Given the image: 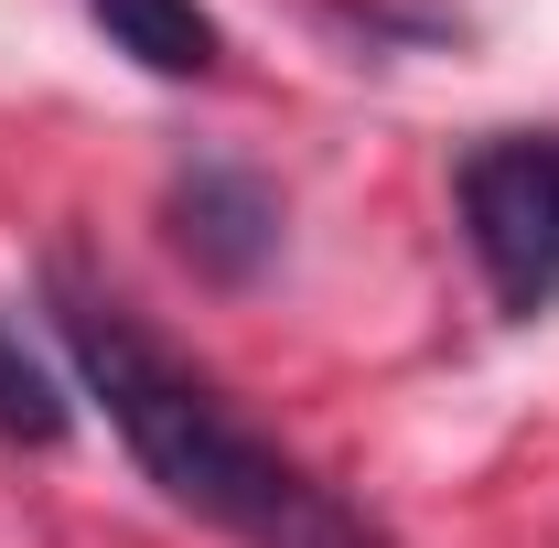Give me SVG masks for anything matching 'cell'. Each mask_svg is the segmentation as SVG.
<instances>
[{
  "mask_svg": "<svg viewBox=\"0 0 559 548\" xmlns=\"http://www.w3.org/2000/svg\"><path fill=\"white\" fill-rule=\"evenodd\" d=\"M162 215H173V248H183L194 270H215V279H248L280 248V194L259 172H226V162H194Z\"/></svg>",
  "mask_w": 559,
  "mask_h": 548,
  "instance_id": "3957f363",
  "label": "cell"
},
{
  "mask_svg": "<svg viewBox=\"0 0 559 548\" xmlns=\"http://www.w3.org/2000/svg\"><path fill=\"white\" fill-rule=\"evenodd\" d=\"M97 11V33L130 55V65H151V75H215V11L205 0H86Z\"/></svg>",
  "mask_w": 559,
  "mask_h": 548,
  "instance_id": "277c9868",
  "label": "cell"
},
{
  "mask_svg": "<svg viewBox=\"0 0 559 548\" xmlns=\"http://www.w3.org/2000/svg\"><path fill=\"white\" fill-rule=\"evenodd\" d=\"M463 237L506 312L559 301V130H495L463 151Z\"/></svg>",
  "mask_w": 559,
  "mask_h": 548,
  "instance_id": "7a4b0ae2",
  "label": "cell"
},
{
  "mask_svg": "<svg viewBox=\"0 0 559 548\" xmlns=\"http://www.w3.org/2000/svg\"><path fill=\"white\" fill-rule=\"evenodd\" d=\"M0 430L11 441H66V377L22 344V323H0Z\"/></svg>",
  "mask_w": 559,
  "mask_h": 548,
  "instance_id": "5b68a950",
  "label": "cell"
},
{
  "mask_svg": "<svg viewBox=\"0 0 559 548\" xmlns=\"http://www.w3.org/2000/svg\"><path fill=\"white\" fill-rule=\"evenodd\" d=\"M44 301H55V334H66L86 398L119 419L130 463L183 516H205V527H226V538H248V548H377V527L355 516L345 495L323 474H301L270 430H248V419L226 409V388H215L205 366H183L119 290H97L75 259H55Z\"/></svg>",
  "mask_w": 559,
  "mask_h": 548,
  "instance_id": "6da1fadb",
  "label": "cell"
}]
</instances>
